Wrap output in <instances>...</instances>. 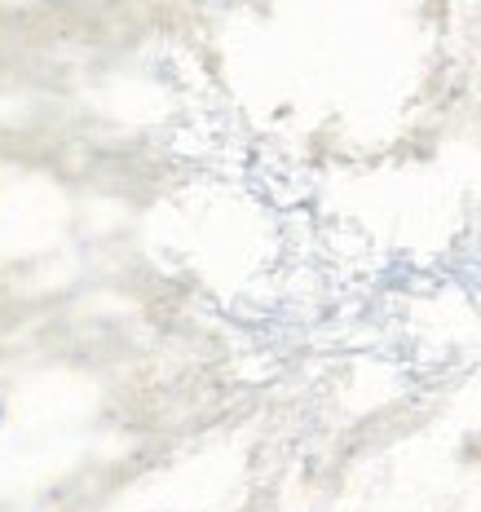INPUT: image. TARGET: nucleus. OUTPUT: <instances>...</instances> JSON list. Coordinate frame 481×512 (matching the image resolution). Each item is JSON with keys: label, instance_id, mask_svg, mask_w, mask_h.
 Listing matches in <instances>:
<instances>
[{"label": "nucleus", "instance_id": "obj_1", "mask_svg": "<svg viewBox=\"0 0 481 512\" xmlns=\"http://www.w3.org/2000/svg\"><path fill=\"white\" fill-rule=\"evenodd\" d=\"M0 420H5V402H0Z\"/></svg>", "mask_w": 481, "mask_h": 512}]
</instances>
